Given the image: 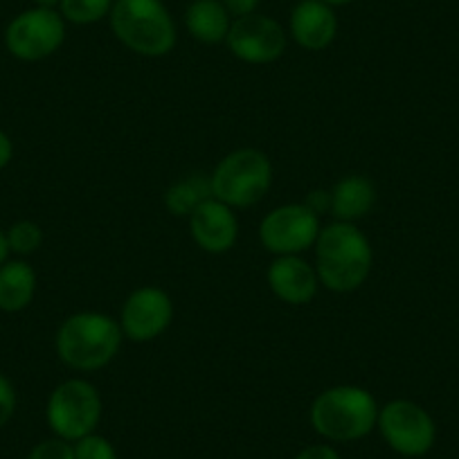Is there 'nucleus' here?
Instances as JSON below:
<instances>
[{
  "instance_id": "1",
  "label": "nucleus",
  "mask_w": 459,
  "mask_h": 459,
  "mask_svg": "<svg viewBox=\"0 0 459 459\" xmlns=\"http://www.w3.org/2000/svg\"><path fill=\"white\" fill-rule=\"evenodd\" d=\"M316 271L320 286L331 293H354L368 281L374 248L356 223H333L320 230L316 241Z\"/></svg>"
},
{
  "instance_id": "2",
  "label": "nucleus",
  "mask_w": 459,
  "mask_h": 459,
  "mask_svg": "<svg viewBox=\"0 0 459 459\" xmlns=\"http://www.w3.org/2000/svg\"><path fill=\"white\" fill-rule=\"evenodd\" d=\"M122 338L120 320L100 311H79L56 329V356L74 372H97L120 354Z\"/></svg>"
},
{
  "instance_id": "3",
  "label": "nucleus",
  "mask_w": 459,
  "mask_h": 459,
  "mask_svg": "<svg viewBox=\"0 0 459 459\" xmlns=\"http://www.w3.org/2000/svg\"><path fill=\"white\" fill-rule=\"evenodd\" d=\"M378 403L374 394L359 385H333L313 399L308 421L326 441L347 444L368 437L377 428Z\"/></svg>"
},
{
  "instance_id": "4",
  "label": "nucleus",
  "mask_w": 459,
  "mask_h": 459,
  "mask_svg": "<svg viewBox=\"0 0 459 459\" xmlns=\"http://www.w3.org/2000/svg\"><path fill=\"white\" fill-rule=\"evenodd\" d=\"M108 21L122 46L149 59L167 56L178 41L176 23L162 0H115Z\"/></svg>"
},
{
  "instance_id": "5",
  "label": "nucleus",
  "mask_w": 459,
  "mask_h": 459,
  "mask_svg": "<svg viewBox=\"0 0 459 459\" xmlns=\"http://www.w3.org/2000/svg\"><path fill=\"white\" fill-rule=\"evenodd\" d=\"M210 183L212 196L232 210L257 205L273 185L271 158L253 147L230 152L214 167Z\"/></svg>"
},
{
  "instance_id": "6",
  "label": "nucleus",
  "mask_w": 459,
  "mask_h": 459,
  "mask_svg": "<svg viewBox=\"0 0 459 459\" xmlns=\"http://www.w3.org/2000/svg\"><path fill=\"white\" fill-rule=\"evenodd\" d=\"M101 412L104 401L100 390L86 378H68L52 390L46 419L55 437L74 444L95 432L101 421Z\"/></svg>"
},
{
  "instance_id": "7",
  "label": "nucleus",
  "mask_w": 459,
  "mask_h": 459,
  "mask_svg": "<svg viewBox=\"0 0 459 459\" xmlns=\"http://www.w3.org/2000/svg\"><path fill=\"white\" fill-rule=\"evenodd\" d=\"M377 428L385 444L403 457H423L437 439V426L428 410L410 399L387 401L378 408Z\"/></svg>"
},
{
  "instance_id": "8",
  "label": "nucleus",
  "mask_w": 459,
  "mask_h": 459,
  "mask_svg": "<svg viewBox=\"0 0 459 459\" xmlns=\"http://www.w3.org/2000/svg\"><path fill=\"white\" fill-rule=\"evenodd\" d=\"M65 41V21L59 10L21 12L5 30V46L21 61H43L55 55Z\"/></svg>"
},
{
  "instance_id": "9",
  "label": "nucleus",
  "mask_w": 459,
  "mask_h": 459,
  "mask_svg": "<svg viewBox=\"0 0 459 459\" xmlns=\"http://www.w3.org/2000/svg\"><path fill=\"white\" fill-rule=\"evenodd\" d=\"M320 230V216L313 214L304 203H289L264 216L259 223V241L264 250L275 257L302 255L316 246Z\"/></svg>"
},
{
  "instance_id": "10",
  "label": "nucleus",
  "mask_w": 459,
  "mask_h": 459,
  "mask_svg": "<svg viewBox=\"0 0 459 459\" xmlns=\"http://www.w3.org/2000/svg\"><path fill=\"white\" fill-rule=\"evenodd\" d=\"M284 28L280 21L266 14H248L244 19H235L230 25L225 46L239 61L250 65L275 64L286 52Z\"/></svg>"
},
{
  "instance_id": "11",
  "label": "nucleus",
  "mask_w": 459,
  "mask_h": 459,
  "mask_svg": "<svg viewBox=\"0 0 459 459\" xmlns=\"http://www.w3.org/2000/svg\"><path fill=\"white\" fill-rule=\"evenodd\" d=\"M171 322H174V302L169 293L158 286H140L122 304V333L134 342H152L160 338Z\"/></svg>"
},
{
  "instance_id": "12",
  "label": "nucleus",
  "mask_w": 459,
  "mask_h": 459,
  "mask_svg": "<svg viewBox=\"0 0 459 459\" xmlns=\"http://www.w3.org/2000/svg\"><path fill=\"white\" fill-rule=\"evenodd\" d=\"M189 232L203 253L225 255L239 239V221L232 207L210 198L189 216Z\"/></svg>"
},
{
  "instance_id": "13",
  "label": "nucleus",
  "mask_w": 459,
  "mask_h": 459,
  "mask_svg": "<svg viewBox=\"0 0 459 459\" xmlns=\"http://www.w3.org/2000/svg\"><path fill=\"white\" fill-rule=\"evenodd\" d=\"M266 281L273 295L290 307L308 304L320 289L316 266H311L299 255H284V257L273 259L266 273Z\"/></svg>"
},
{
  "instance_id": "14",
  "label": "nucleus",
  "mask_w": 459,
  "mask_h": 459,
  "mask_svg": "<svg viewBox=\"0 0 459 459\" xmlns=\"http://www.w3.org/2000/svg\"><path fill=\"white\" fill-rule=\"evenodd\" d=\"M289 32L302 50H326L338 37V16L322 0H299L290 12Z\"/></svg>"
},
{
  "instance_id": "15",
  "label": "nucleus",
  "mask_w": 459,
  "mask_h": 459,
  "mask_svg": "<svg viewBox=\"0 0 459 459\" xmlns=\"http://www.w3.org/2000/svg\"><path fill=\"white\" fill-rule=\"evenodd\" d=\"M377 205V185L368 176L351 174L331 187V216L342 223L365 219Z\"/></svg>"
},
{
  "instance_id": "16",
  "label": "nucleus",
  "mask_w": 459,
  "mask_h": 459,
  "mask_svg": "<svg viewBox=\"0 0 459 459\" xmlns=\"http://www.w3.org/2000/svg\"><path fill=\"white\" fill-rule=\"evenodd\" d=\"M232 25V16L221 0H192L185 10V28L196 41L205 46L225 43Z\"/></svg>"
},
{
  "instance_id": "17",
  "label": "nucleus",
  "mask_w": 459,
  "mask_h": 459,
  "mask_svg": "<svg viewBox=\"0 0 459 459\" xmlns=\"http://www.w3.org/2000/svg\"><path fill=\"white\" fill-rule=\"evenodd\" d=\"M37 293V273L28 262H5L0 266V311L19 313L32 304Z\"/></svg>"
},
{
  "instance_id": "18",
  "label": "nucleus",
  "mask_w": 459,
  "mask_h": 459,
  "mask_svg": "<svg viewBox=\"0 0 459 459\" xmlns=\"http://www.w3.org/2000/svg\"><path fill=\"white\" fill-rule=\"evenodd\" d=\"M212 196V183L210 176L201 174H189L185 178L176 180L167 187L165 192V207L171 216H189L198 210L205 201H210Z\"/></svg>"
},
{
  "instance_id": "19",
  "label": "nucleus",
  "mask_w": 459,
  "mask_h": 459,
  "mask_svg": "<svg viewBox=\"0 0 459 459\" xmlns=\"http://www.w3.org/2000/svg\"><path fill=\"white\" fill-rule=\"evenodd\" d=\"M115 0H61L59 14L65 23L92 25L104 21L113 10Z\"/></svg>"
},
{
  "instance_id": "20",
  "label": "nucleus",
  "mask_w": 459,
  "mask_h": 459,
  "mask_svg": "<svg viewBox=\"0 0 459 459\" xmlns=\"http://www.w3.org/2000/svg\"><path fill=\"white\" fill-rule=\"evenodd\" d=\"M7 244H10V253L21 255V257L34 255L43 244L41 225L34 221H16L7 230Z\"/></svg>"
},
{
  "instance_id": "21",
  "label": "nucleus",
  "mask_w": 459,
  "mask_h": 459,
  "mask_svg": "<svg viewBox=\"0 0 459 459\" xmlns=\"http://www.w3.org/2000/svg\"><path fill=\"white\" fill-rule=\"evenodd\" d=\"M74 459H117V450L106 437L92 432L74 441Z\"/></svg>"
},
{
  "instance_id": "22",
  "label": "nucleus",
  "mask_w": 459,
  "mask_h": 459,
  "mask_svg": "<svg viewBox=\"0 0 459 459\" xmlns=\"http://www.w3.org/2000/svg\"><path fill=\"white\" fill-rule=\"evenodd\" d=\"M28 459H74V446L61 437H52L34 446Z\"/></svg>"
},
{
  "instance_id": "23",
  "label": "nucleus",
  "mask_w": 459,
  "mask_h": 459,
  "mask_svg": "<svg viewBox=\"0 0 459 459\" xmlns=\"http://www.w3.org/2000/svg\"><path fill=\"white\" fill-rule=\"evenodd\" d=\"M16 412L14 385L0 374V428H5Z\"/></svg>"
},
{
  "instance_id": "24",
  "label": "nucleus",
  "mask_w": 459,
  "mask_h": 459,
  "mask_svg": "<svg viewBox=\"0 0 459 459\" xmlns=\"http://www.w3.org/2000/svg\"><path fill=\"white\" fill-rule=\"evenodd\" d=\"M304 205L317 216L331 214V189H311L304 198Z\"/></svg>"
},
{
  "instance_id": "25",
  "label": "nucleus",
  "mask_w": 459,
  "mask_h": 459,
  "mask_svg": "<svg viewBox=\"0 0 459 459\" xmlns=\"http://www.w3.org/2000/svg\"><path fill=\"white\" fill-rule=\"evenodd\" d=\"M221 3H223L228 14L232 16V21H235V19H244V16L248 14H255L262 0H221Z\"/></svg>"
},
{
  "instance_id": "26",
  "label": "nucleus",
  "mask_w": 459,
  "mask_h": 459,
  "mask_svg": "<svg viewBox=\"0 0 459 459\" xmlns=\"http://www.w3.org/2000/svg\"><path fill=\"white\" fill-rule=\"evenodd\" d=\"M293 459H340V455L333 446L313 444V446H307L304 450H299Z\"/></svg>"
},
{
  "instance_id": "27",
  "label": "nucleus",
  "mask_w": 459,
  "mask_h": 459,
  "mask_svg": "<svg viewBox=\"0 0 459 459\" xmlns=\"http://www.w3.org/2000/svg\"><path fill=\"white\" fill-rule=\"evenodd\" d=\"M14 158V144H12L10 135L5 131H0V169H5Z\"/></svg>"
},
{
  "instance_id": "28",
  "label": "nucleus",
  "mask_w": 459,
  "mask_h": 459,
  "mask_svg": "<svg viewBox=\"0 0 459 459\" xmlns=\"http://www.w3.org/2000/svg\"><path fill=\"white\" fill-rule=\"evenodd\" d=\"M10 257V244H7V232L5 230H0V266L7 262Z\"/></svg>"
},
{
  "instance_id": "29",
  "label": "nucleus",
  "mask_w": 459,
  "mask_h": 459,
  "mask_svg": "<svg viewBox=\"0 0 459 459\" xmlns=\"http://www.w3.org/2000/svg\"><path fill=\"white\" fill-rule=\"evenodd\" d=\"M34 5L43 7V10H59L61 0H34Z\"/></svg>"
},
{
  "instance_id": "30",
  "label": "nucleus",
  "mask_w": 459,
  "mask_h": 459,
  "mask_svg": "<svg viewBox=\"0 0 459 459\" xmlns=\"http://www.w3.org/2000/svg\"><path fill=\"white\" fill-rule=\"evenodd\" d=\"M322 3H326V5H331V7H342V5H350V3H354V0H322Z\"/></svg>"
}]
</instances>
